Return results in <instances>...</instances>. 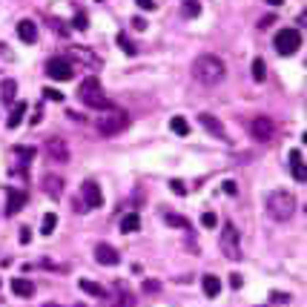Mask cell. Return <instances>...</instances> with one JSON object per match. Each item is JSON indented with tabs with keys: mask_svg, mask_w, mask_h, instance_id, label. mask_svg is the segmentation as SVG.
<instances>
[{
	"mask_svg": "<svg viewBox=\"0 0 307 307\" xmlns=\"http://www.w3.org/2000/svg\"><path fill=\"white\" fill-rule=\"evenodd\" d=\"M224 75H227V66L218 55H201L192 63V78L201 86H215V83L224 81Z\"/></svg>",
	"mask_w": 307,
	"mask_h": 307,
	"instance_id": "cell-1",
	"label": "cell"
},
{
	"mask_svg": "<svg viewBox=\"0 0 307 307\" xmlns=\"http://www.w3.org/2000/svg\"><path fill=\"white\" fill-rule=\"evenodd\" d=\"M78 101H81L83 106H89V109H109L112 106V103L106 101V95H103L98 78H83L81 86H78Z\"/></svg>",
	"mask_w": 307,
	"mask_h": 307,
	"instance_id": "cell-2",
	"label": "cell"
},
{
	"mask_svg": "<svg viewBox=\"0 0 307 307\" xmlns=\"http://www.w3.org/2000/svg\"><path fill=\"white\" fill-rule=\"evenodd\" d=\"M267 212L273 215V221H290L296 212V198L287 190H273L267 195Z\"/></svg>",
	"mask_w": 307,
	"mask_h": 307,
	"instance_id": "cell-3",
	"label": "cell"
},
{
	"mask_svg": "<svg viewBox=\"0 0 307 307\" xmlns=\"http://www.w3.org/2000/svg\"><path fill=\"white\" fill-rule=\"evenodd\" d=\"M129 126V115L124 109H118V106H109V109H103V115L98 118V132L112 138V135H121V132Z\"/></svg>",
	"mask_w": 307,
	"mask_h": 307,
	"instance_id": "cell-4",
	"label": "cell"
},
{
	"mask_svg": "<svg viewBox=\"0 0 307 307\" xmlns=\"http://www.w3.org/2000/svg\"><path fill=\"white\" fill-rule=\"evenodd\" d=\"M218 247H221V253H224L230 261H242V235H238V230H235L233 221H227V224L221 227Z\"/></svg>",
	"mask_w": 307,
	"mask_h": 307,
	"instance_id": "cell-5",
	"label": "cell"
},
{
	"mask_svg": "<svg viewBox=\"0 0 307 307\" xmlns=\"http://www.w3.org/2000/svg\"><path fill=\"white\" fill-rule=\"evenodd\" d=\"M273 46H276L278 55L290 58V55H296V52L301 49V32L299 29H281V32H276Z\"/></svg>",
	"mask_w": 307,
	"mask_h": 307,
	"instance_id": "cell-6",
	"label": "cell"
},
{
	"mask_svg": "<svg viewBox=\"0 0 307 307\" xmlns=\"http://www.w3.org/2000/svg\"><path fill=\"white\" fill-rule=\"evenodd\" d=\"M46 75H49L52 81L66 83V81H72L75 78V69H72V63H69L66 58H49L46 60Z\"/></svg>",
	"mask_w": 307,
	"mask_h": 307,
	"instance_id": "cell-7",
	"label": "cell"
},
{
	"mask_svg": "<svg viewBox=\"0 0 307 307\" xmlns=\"http://www.w3.org/2000/svg\"><path fill=\"white\" fill-rule=\"evenodd\" d=\"M250 135H253L258 144H267V141H273V135H276V124H273L270 118L258 115V118L250 121Z\"/></svg>",
	"mask_w": 307,
	"mask_h": 307,
	"instance_id": "cell-8",
	"label": "cell"
},
{
	"mask_svg": "<svg viewBox=\"0 0 307 307\" xmlns=\"http://www.w3.org/2000/svg\"><path fill=\"white\" fill-rule=\"evenodd\" d=\"M81 195H83V204H86V210H98V207L103 204V192H101V187H98V181H83V187H81Z\"/></svg>",
	"mask_w": 307,
	"mask_h": 307,
	"instance_id": "cell-9",
	"label": "cell"
},
{
	"mask_svg": "<svg viewBox=\"0 0 307 307\" xmlns=\"http://www.w3.org/2000/svg\"><path fill=\"white\" fill-rule=\"evenodd\" d=\"M46 155H49V161L66 164V161H69V149H66V141H63V138H49V141H46Z\"/></svg>",
	"mask_w": 307,
	"mask_h": 307,
	"instance_id": "cell-10",
	"label": "cell"
},
{
	"mask_svg": "<svg viewBox=\"0 0 307 307\" xmlns=\"http://www.w3.org/2000/svg\"><path fill=\"white\" fill-rule=\"evenodd\" d=\"M63 178L60 176H55V172H49V176H43V181H40V190L46 192L49 198H60L63 195Z\"/></svg>",
	"mask_w": 307,
	"mask_h": 307,
	"instance_id": "cell-11",
	"label": "cell"
},
{
	"mask_svg": "<svg viewBox=\"0 0 307 307\" xmlns=\"http://www.w3.org/2000/svg\"><path fill=\"white\" fill-rule=\"evenodd\" d=\"M287 161H290V172H293V178H296L299 184H304V181H307V169H304V158H301V149H290Z\"/></svg>",
	"mask_w": 307,
	"mask_h": 307,
	"instance_id": "cell-12",
	"label": "cell"
},
{
	"mask_svg": "<svg viewBox=\"0 0 307 307\" xmlns=\"http://www.w3.org/2000/svg\"><path fill=\"white\" fill-rule=\"evenodd\" d=\"M95 258H98V264H106V267L121 264V256H118V250L112 247V244H98V247H95Z\"/></svg>",
	"mask_w": 307,
	"mask_h": 307,
	"instance_id": "cell-13",
	"label": "cell"
},
{
	"mask_svg": "<svg viewBox=\"0 0 307 307\" xmlns=\"http://www.w3.org/2000/svg\"><path fill=\"white\" fill-rule=\"evenodd\" d=\"M198 124L204 126L210 135H215V138H227V132H224V126H221V121L215 115H210V112H201V115H198Z\"/></svg>",
	"mask_w": 307,
	"mask_h": 307,
	"instance_id": "cell-14",
	"label": "cell"
},
{
	"mask_svg": "<svg viewBox=\"0 0 307 307\" xmlns=\"http://www.w3.org/2000/svg\"><path fill=\"white\" fill-rule=\"evenodd\" d=\"M26 201H29V195L23 190H12L6 198V215H15V212H20L23 207H26Z\"/></svg>",
	"mask_w": 307,
	"mask_h": 307,
	"instance_id": "cell-15",
	"label": "cell"
},
{
	"mask_svg": "<svg viewBox=\"0 0 307 307\" xmlns=\"http://www.w3.org/2000/svg\"><path fill=\"white\" fill-rule=\"evenodd\" d=\"M17 37H20L23 43H35V40H37L35 20H20V23H17Z\"/></svg>",
	"mask_w": 307,
	"mask_h": 307,
	"instance_id": "cell-16",
	"label": "cell"
},
{
	"mask_svg": "<svg viewBox=\"0 0 307 307\" xmlns=\"http://www.w3.org/2000/svg\"><path fill=\"white\" fill-rule=\"evenodd\" d=\"M12 293L15 296H20V299H29V296H35V284H32L29 278H12Z\"/></svg>",
	"mask_w": 307,
	"mask_h": 307,
	"instance_id": "cell-17",
	"label": "cell"
},
{
	"mask_svg": "<svg viewBox=\"0 0 307 307\" xmlns=\"http://www.w3.org/2000/svg\"><path fill=\"white\" fill-rule=\"evenodd\" d=\"M201 287H204L207 299H215V296L221 293V281H218V276H212V273H207V276L201 278Z\"/></svg>",
	"mask_w": 307,
	"mask_h": 307,
	"instance_id": "cell-18",
	"label": "cell"
},
{
	"mask_svg": "<svg viewBox=\"0 0 307 307\" xmlns=\"http://www.w3.org/2000/svg\"><path fill=\"white\" fill-rule=\"evenodd\" d=\"M23 115H26V103L17 101L15 109L9 112V118H6V126H9V129H17V126H20V121H23Z\"/></svg>",
	"mask_w": 307,
	"mask_h": 307,
	"instance_id": "cell-19",
	"label": "cell"
},
{
	"mask_svg": "<svg viewBox=\"0 0 307 307\" xmlns=\"http://www.w3.org/2000/svg\"><path fill=\"white\" fill-rule=\"evenodd\" d=\"M115 290H118V307H135V296L126 290V281H115Z\"/></svg>",
	"mask_w": 307,
	"mask_h": 307,
	"instance_id": "cell-20",
	"label": "cell"
},
{
	"mask_svg": "<svg viewBox=\"0 0 307 307\" xmlns=\"http://www.w3.org/2000/svg\"><path fill=\"white\" fill-rule=\"evenodd\" d=\"M141 230V215L138 212H126L121 218V233H138Z\"/></svg>",
	"mask_w": 307,
	"mask_h": 307,
	"instance_id": "cell-21",
	"label": "cell"
},
{
	"mask_svg": "<svg viewBox=\"0 0 307 307\" xmlns=\"http://www.w3.org/2000/svg\"><path fill=\"white\" fill-rule=\"evenodd\" d=\"M15 95H17V83H15V81H9V78H6V81L0 83V101H3V103L9 106V103L15 101Z\"/></svg>",
	"mask_w": 307,
	"mask_h": 307,
	"instance_id": "cell-22",
	"label": "cell"
},
{
	"mask_svg": "<svg viewBox=\"0 0 307 307\" xmlns=\"http://www.w3.org/2000/svg\"><path fill=\"white\" fill-rule=\"evenodd\" d=\"M169 129L176 132V135H181V138H184V135H190V124H187V118H184V115H172V118H169Z\"/></svg>",
	"mask_w": 307,
	"mask_h": 307,
	"instance_id": "cell-23",
	"label": "cell"
},
{
	"mask_svg": "<svg viewBox=\"0 0 307 307\" xmlns=\"http://www.w3.org/2000/svg\"><path fill=\"white\" fill-rule=\"evenodd\" d=\"M75 55V58L78 60H83V63H89V66H101V58H95V55H92V52L89 49H81V46H72V49H69Z\"/></svg>",
	"mask_w": 307,
	"mask_h": 307,
	"instance_id": "cell-24",
	"label": "cell"
},
{
	"mask_svg": "<svg viewBox=\"0 0 307 307\" xmlns=\"http://www.w3.org/2000/svg\"><path fill=\"white\" fill-rule=\"evenodd\" d=\"M78 287H81L83 293H89V296H95V299H103V296H106V290H103L98 281H89V278H81V284Z\"/></svg>",
	"mask_w": 307,
	"mask_h": 307,
	"instance_id": "cell-25",
	"label": "cell"
},
{
	"mask_svg": "<svg viewBox=\"0 0 307 307\" xmlns=\"http://www.w3.org/2000/svg\"><path fill=\"white\" fill-rule=\"evenodd\" d=\"M164 221H167L169 227H178V230H190V221L184 218L181 212H167V215H164Z\"/></svg>",
	"mask_w": 307,
	"mask_h": 307,
	"instance_id": "cell-26",
	"label": "cell"
},
{
	"mask_svg": "<svg viewBox=\"0 0 307 307\" xmlns=\"http://www.w3.org/2000/svg\"><path fill=\"white\" fill-rule=\"evenodd\" d=\"M115 40H118V46H121V49H124L126 55H129V58H135V55H138V46L132 43V40H129V37L124 35V32H121V35H118Z\"/></svg>",
	"mask_w": 307,
	"mask_h": 307,
	"instance_id": "cell-27",
	"label": "cell"
},
{
	"mask_svg": "<svg viewBox=\"0 0 307 307\" xmlns=\"http://www.w3.org/2000/svg\"><path fill=\"white\" fill-rule=\"evenodd\" d=\"M55 224H58V215H55V212H46L43 221H40V233L52 235V233H55Z\"/></svg>",
	"mask_w": 307,
	"mask_h": 307,
	"instance_id": "cell-28",
	"label": "cell"
},
{
	"mask_svg": "<svg viewBox=\"0 0 307 307\" xmlns=\"http://www.w3.org/2000/svg\"><path fill=\"white\" fill-rule=\"evenodd\" d=\"M264 78H267V66H264L261 58H256V60H253V81L264 83Z\"/></svg>",
	"mask_w": 307,
	"mask_h": 307,
	"instance_id": "cell-29",
	"label": "cell"
},
{
	"mask_svg": "<svg viewBox=\"0 0 307 307\" xmlns=\"http://www.w3.org/2000/svg\"><path fill=\"white\" fill-rule=\"evenodd\" d=\"M15 155L20 158L23 164H29L32 158H35V146H26V144H20V146H15Z\"/></svg>",
	"mask_w": 307,
	"mask_h": 307,
	"instance_id": "cell-30",
	"label": "cell"
},
{
	"mask_svg": "<svg viewBox=\"0 0 307 307\" xmlns=\"http://www.w3.org/2000/svg\"><path fill=\"white\" fill-rule=\"evenodd\" d=\"M201 15V3L198 0H184V17H198Z\"/></svg>",
	"mask_w": 307,
	"mask_h": 307,
	"instance_id": "cell-31",
	"label": "cell"
},
{
	"mask_svg": "<svg viewBox=\"0 0 307 307\" xmlns=\"http://www.w3.org/2000/svg\"><path fill=\"white\" fill-rule=\"evenodd\" d=\"M270 301H273V304H290V301H293V296H290V293H278V290H273L270 293Z\"/></svg>",
	"mask_w": 307,
	"mask_h": 307,
	"instance_id": "cell-32",
	"label": "cell"
},
{
	"mask_svg": "<svg viewBox=\"0 0 307 307\" xmlns=\"http://www.w3.org/2000/svg\"><path fill=\"white\" fill-rule=\"evenodd\" d=\"M169 190L176 192V195H187V184H184L181 178H172V181H169Z\"/></svg>",
	"mask_w": 307,
	"mask_h": 307,
	"instance_id": "cell-33",
	"label": "cell"
},
{
	"mask_svg": "<svg viewBox=\"0 0 307 307\" xmlns=\"http://www.w3.org/2000/svg\"><path fill=\"white\" fill-rule=\"evenodd\" d=\"M161 290V281L158 278H146L144 281V293H158Z\"/></svg>",
	"mask_w": 307,
	"mask_h": 307,
	"instance_id": "cell-34",
	"label": "cell"
},
{
	"mask_svg": "<svg viewBox=\"0 0 307 307\" xmlns=\"http://www.w3.org/2000/svg\"><path fill=\"white\" fill-rule=\"evenodd\" d=\"M72 26H75V29H86V26H89V17L83 15V12H78V15H75V20H72Z\"/></svg>",
	"mask_w": 307,
	"mask_h": 307,
	"instance_id": "cell-35",
	"label": "cell"
},
{
	"mask_svg": "<svg viewBox=\"0 0 307 307\" xmlns=\"http://www.w3.org/2000/svg\"><path fill=\"white\" fill-rule=\"evenodd\" d=\"M201 224H204L207 230H212V227L218 224V218H215V212H204V215H201Z\"/></svg>",
	"mask_w": 307,
	"mask_h": 307,
	"instance_id": "cell-36",
	"label": "cell"
},
{
	"mask_svg": "<svg viewBox=\"0 0 307 307\" xmlns=\"http://www.w3.org/2000/svg\"><path fill=\"white\" fill-rule=\"evenodd\" d=\"M43 98H49V101H63V92H58V89H52V86H46L43 89Z\"/></svg>",
	"mask_w": 307,
	"mask_h": 307,
	"instance_id": "cell-37",
	"label": "cell"
},
{
	"mask_svg": "<svg viewBox=\"0 0 307 307\" xmlns=\"http://www.w3.org/2000/svg\"><path fill=\"white\" fill-rule=\"evenodd\" d=\"M242 284H244V278L238 276V273H233V276H230V287H233V290H242Z\"/></svg>",
	"mask_w": 307,
	"mask_h": 307,
	"instance_id": "cell-38",
	"label": "cell"
},
{
	"mask_svg": "<svg viewBox=\"0 0 307 307\" xmlns=\"http://www.w3.org/2000/svg\"><path fill=\"white\" fill-rule=\"evenodd\" d=\"M221 190H224L227 195H235V192H238V187H235L233 181H224V184H221Z\"/></svg>",
	"mask_w": 307,
	"mask_h": 307,
	"instance_id": "cell-39",
	"label": "cell"
},
{
	"mask_svg": "<svg viewBox=\"0 0 307 307\" xmlns=\"http://www.w3.org/2000/svg\"><path fill=\"white\" fill-rule=\"evenodd\" d=\"M138 3V9H144V12H152L155 9V0H135Z\"/></svg>",
	"mask_w": 307,
	"mask_h": 307,
	"instance_id": "cell-40",
	"label": "cell"
},
{
	"mask_svg": "<svg viewBox=\"0 0 307 307\" xmlns=\"http://www.w3.org/2000/svg\"><path fill=\"white\" fill-rule=\"evenodd\" d=\"M32 242V230L29 227H20V244H29Z\"/></svg>",
	"mask_w": 307,
	"mask_h": 307,
	"instance_id": "cell-41",
	"label": "cell"
},
{
	"mask_svg": "<svg viewBox=\"0 0 307 307\" xmlns=\"http://www.w3.org/2000/svg\"><path fill=\"white\" fill-rule=\"evenodd\" d=\"M52 23V29L58 32V35H69V32H66V23H60V20H49Z\"/></svg>",
	"mask_w": 307,
	"mask_h": 307,
	"instance_id": "cell-42",
	"label": "cell"
},
{
	"mask_svg": "<svg viewBox=\"0 0 307 307\" xmlns=\"http://www.w3.org/2000/svg\"><path fill=\"white\" fill-rule=\"evenodd\" d=\"M132 26H135V29H146V23L141 20V17H135V20H132Z\"/></svg>",
	"mask_w": 307,
	"mask_h": 307,
	"instance_id": "cell-43",
	"label": "cell"
},
{
	"mask_svg": "<svg viewBox=\"0 0 307 307\" xmlns=\"http://www.w3.org/2000/svg\"><path fill=\"white\" fill-rule=\"evenodd\" d=\"M264 3H270V6H281L284 0H264Z\"/></svg>",
	"mask_w": 307,
	"mask_h": 307,
	"instance_id": "cell-44",
	"label": "cell"
},
{
	"mask_svg": "<svg viewBox=\"0 0 307 307\" xmlns=\"http://www.w3.org/2000/svg\"><path fill=\"white\" fill-rule=\"evenodd\" d=\"M43 307H60V304H43Z\"/></svg>",
	"mask_w": 307,
	"mask_h": 307,
	"instance_id": "cell-45",
	"label": "cell"
}]
</instances>
